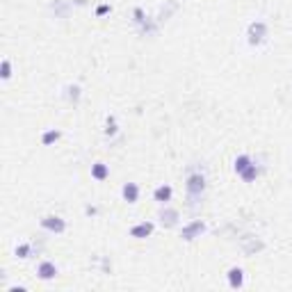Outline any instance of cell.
Returning <instances> with one entry per match:
<instances>
[{
	"label": "cell",
	"mask_w": 292,
	"mask_h": 292,
	"mask_svg": "<svg viewBox=\"0 0 292 292\" xmlns=\"http://www.w3.org/2000/svg\"><path fill=\"white\" fill-rule=\"evenodd\" d=\"M41 272H43L41 276H46V278H48V276H53V274H50V272H53V267H50V265H43V267H41Z\"/></svg>",
	"instance_id": "obj_1"
}]
</instances>
